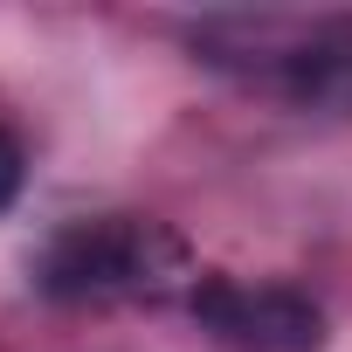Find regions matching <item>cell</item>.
Instances as JSON below:
<instances>
[{
	"mask_svg": "<svg viewBox=\"0 0 352 352\" xmlns=\"http://www.w3.org/2000/svg\"><path fill=\"white\" fill-rule=\"evenodd\" d=\"M194 283L187 242L152 214H83L35 249V290L49 304H187Z\"/></svg>",
	"mask_w": 352,
	"mask_h": 352,
	"instance_id": "1",
	"label": "cell"
},
{
	"mask_svg": "<svg viewBox=\"0 0 352 352\" xmlns=\"http://www.w3.org/2000/svg\"><path fill=\"white\" fill-rule=\"evenodd\" d=\"M187 311L228 352H318L324 345V311L297 283H242V276L208 270Z\"/></svg>",
	"mask_w": 352,
	"mask_h": 352,
	"instance_id": "2",
	"label": "cell"
},
{
	"mask_svg": "<svg viewBox=\"0 0 352 352\" xmlns=\"http://www.w3.org/2000/svg\"><path fill=\"white\" fill-rule=\"evenodd\" d=\"M263 83L304 118H352V14H290Z\"/></svg>",
	"mask_w": 352,
	"mask_h": 352,
	"instance_id": "3",
	"label": "cell"
},
{
	"mask_svg": "<svg viewBox=\"0 0 352 352\" xmlns=\"http://www.w3.org/2000/svg\"><path fill=\"white\" fill-rule=\"evenodd\" d=\"M21 180H28V152H21V138L0 124V214L14 208V194H21Z\"/></svg>",
	"mask_w": 352,
	"mask_h": 352,
	"instance_id": "4",
	"label": "cell"
}]
</instances>
